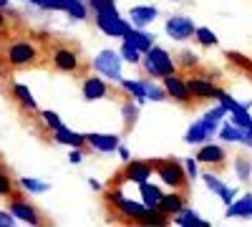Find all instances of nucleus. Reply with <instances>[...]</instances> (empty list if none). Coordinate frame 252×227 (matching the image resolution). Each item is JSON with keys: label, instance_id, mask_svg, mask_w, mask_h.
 <instances>
[{"label": "nucleus", "instance_id": "obj_44", "mask_svg": "<svg viewBox=\"0 0 252 227\" xmlns=\"http://www.w3.org/2000/svg\"><path fill=\"white\" fill-rule=\"evenodd\" d=\"M15 225V215L10 210H0V227H13Z\"/></svg>", "mask_w": 252, "mask_h": 227}, {"label": "nucleus", "instance_id": "obj_5", "mask_svg": "<svg viewBox=\"0 0 252 227\" xmlns=\"http://www.w3.org/2000/svg\"><path fill=\"white\" fill-rule=\"evenodd\" d=\"M94 23H96V28L103 35H109V38H124L126 33H129V28H131V23H129V20H124L116 8L94 13Z\"/></svg>", "mask_w": 252, "mask_h": 227}, {"label": "nucleus", "instance_id": "obj_41", "mask_svg": "<svg viewBox=\"0 0 252 227\" xmlns=\"http://www.w3.org/2000/svg\"><path fill=\"white\" fill-rule=\"evenodd\" d=\"M179 58H182L179 64H182L184 68H197V66H199V56H197V53H189V51H184Z\"/></svg>", "mask_w": 252, "mask_h": 227}, {"label": "nucleus", "instance_id": "obj_48", "mask_svg": "<svg viewBox=\"0 0 252 227\" xmlns=\"http://www.w3.org/2000/svg\"><path fill=\"white\" fill-rule=\"evenodd\" d=\"M89 184H91L94 190H101V184H98V179H89Z\"/></svg>", "mask_w": 252, "mask_h": 227}, {"label": "nucleus", "instance_id": "obj_42", "mask_svg": "<svg viewBox=\"0 0 252 227\" xmlns=\"http://www.w3.org/2000/svg\"><path fill=\"white\" fill-rule=\"evenodd\" d=\"M197 157L194 159H184V172H187V177H189V182H194L197 177H199V169H197Z\"/></svg>", "mask_w": 252, "mask_h": 227}, {"label": "nucleus", "instance_id": "obj_23", "mask_svg": "<svg viewBox=\"0 0 252 227\" xmlns=\"http://www.w3.org/2000/svg\"><path fill=\"white\" fill-rule=\"evenodd\" d=\"M10 91H13V101L23 109V111H38V104H35V96L31 94V89L28 86H23V84H13L10 86Z\"/></svg>", "mask_w": 252, "mask_h": 227}, {"label": "nucleus", "instance_id": "obj_30", "mask_svg": "<svg viewBox=\"0 0 252 227\" xmlns=\"http://www.w3.org/2000/svg\"><path fill=\"white\" fill-rule=\"evenodd\" d=\"M20 182V187H23L28 195H46L51 190V184L48 182H40V179H31V177H23V179H18Z\"/></svg>", "mask_w": 252, "mask_h": 227}, {"label": "nucleus", "instance_id": "obj_36", "mask_svg": "<svg viewBox=\"0 0 252 227\" xmlns=\"http://www.w3.org/2000/svg\"><path fill=\"white\" fill-rule=\"evenodd\" d=\"M229 121H232L235 127H240V129H250V124H252L250 109H247V106H242V109L232 111V114H229Z\"/></svg>", "mask_w": 252, "mask_h": 227}, {"label": "nucleus", "instance_id": "obj_1", "mask_svg": "<svg viewBox=\"0 0 252 227\" xmlns=\"http://www.w3.org/2000/svg\"><path fill=\"white\" fill-rule=\"evenodd\" d=\"M40 61V51L33 40L28 38H15L5 46V64L10 68H26V66H35Z\"/></svg>", "mask_w": 252, "mask_h": 227}, {"label": "nucleus", "instance_id": "obj_29", "mask_svg": "<svg viewBox=\"0 0 252 227\" xmlns=\"http://www.w3.org/2000/svg\"><path fill=\"white\" fill-rule=\"evenodd\" d=\"M194 40L199 46H204V48H215V46H220V38H217V33L212 31V28H197L194 31Z\"/></svg>", "mask_w": 252, "mask_h": 227}, {"label": "nucleus", "instance_id": "obj_9", "mask_svg": "<svg viewBox=\"0 0 252 227\" xmlns=\"http://www.w3.org/2000/svg\"><path fill=\"white\" fill-rule=\"evenodd\" d=\"M164 31H166V35H169L172 40H177V43H187L189 38H194L197 26H194V20L187 18V15H172L164 23Z\"/></svg>", "mask_w": 252, "mask_h": 227}, {"label": "nucleus", "instance_id": "obj_16", "mask_svg": "<svg viewBox=\"0 0 252 227\" xmlns=\"http://www.w3.org/2000/svg\"><path fill=\"white\" fill-rule=\"evenodd\" d=\"M220 139L222 141H227V144H235V141H240L242 147H247V149H252V134H250V129H240V127H235L232 121H224L222 127H220Z\"/></svg>", "mask_w": 252, "mask_h": 227}, {"label": "nucleus", "instance_id": "obj_11", "mask_svg": "<svg viewBox=\"0 0 252 227\" xmlns=\"http://www.w3.org/2000/svg\"><path fill=\"white\" fill-rule=\"evenodd\" d=\"M187 86H189L192 98H197V101H209V98L217 101V96L222 91L209 76H187Z\"/></svg>", "mask_w": 252, "mask_h": 227}, {"label": "nucleus", "instance_id": "obj_47", "mask_svg": "<svg viewBox=\"0 0 252 227\" xmlns=\"http://www.w3.org/2000/svg\"><path fill=\"white\" fill-rule=\"evenodd\" d=\"M26 3H31V5H38V8L48 10V0H26Z\"/></svg>", "mask_w": 252, "mask_h": 227}, {"label": "nucleus", "instance_id": "obj_12", "mask_svg": "<svg viewBox=\"0 0 252 227\" xmlns=\"http://www.w3.org/2000/svg\"><path fill=\"white\" fill-rule=\"evenodd\" d=\"M8 210H10V212L15 215V220H20V222H28V225H43V215H40L26 197H20V195H15V192L10 195Z\"/></svg>", "mask_w": 252, "mask_h": 227}, {"label": "nucleus", "instance_id": "obj_18", "mask_svg": "<svg viewBox=\"0 0 252 227\" xmlns=\"http://www.w3.org/2000/svg\"><path fill=\"white\" fill-rule=\"evenodd\" d=\"M202 179H204V184H207V190H209V192H215V195H220L224 204H229V202H235V199H237V190H229L227 184L215 174V169H212V172H204Z\"/></svg>", "mask_w": 252, "mask_h": 227}, {"label": "nucleus", "instance_id": "obj_31", "mask_svg": "<svg viewBox=\"0 0 252 227\" xmlns=\"http://www.w3.org/2000/svg\"><path fill=\"white\" fill-rule=\"evenodd\" d=\"M217 104L227 111V114H232V111H237V109H242V106H247V109H252V101H245V104H237V101L229 96L227 91H220V96H217Z\"/></svg>", "mask_w": 252, "mask_h": 227}, {"label": "nucleus", "instance_id": "obj_27", "mask_svg": "<svg viewBox=\"0 0 252 227\" xmlns=\"http://www.w3.org/2000/svg\"><path fill=\"white\" fill-rule=\"evenodd\" d=\"M119 84H121V89L126 91V94H129L134 101H136V104H144V101H149V98H146V91H144V81L141 78H119Z\"/></svg>", "mask_w": 252, "mask_h": 227}, {"label": "nucleus", "instance_id": "obj_26", "mask_svg": "<svg viewBox=\"0 0 252 227\" xmlns=\"http://www.w3.org/2000/svg\"><path fill=\"white\" fill-rule=\"evenodd\" d=\"M174 225H179V227H209L207 220H202L194 210H189V207H182L174 215Z\"/></svg>", "mask_w": 252, "mask_h": 227}, {"label": "nucleus", "instance_id": "obj_14", "mask_svg": "<svg viewBox=\"0 0 252 227\" xmlns=\"http://www.w3.org/2000/svg\"><path fill=\"white\" fill-rule=\"evenodd\" d=\"M217 131H220V124L207 121V119H199V121H192V127L187 129L184 141H187V144H204V141L212 139Z\"/></svg>", "mask_w": 252, "mask_h": 227}, {"label": "nucleus", "instance_id": "obj_34", "mask_svg": "<svg viewBox=\"0 0 252 227\" xmlns=\"http://www.w3.org/2000/svg\"><path fill=\"white\" fill-rule=\"evenodd\" d=\"M63 13H68L73 20H86V18H89V8L83 5V0H68L66 10H63Z\"/></svg>", "mask_w": 252, "mask_h": 227}, {"label": "nucleus", "instance_id": "obj_40", "mask_svg": "<svg viewBox=\"0 0 252 227\" xmlns=\"http://www.w3.org/2000/svg\"><path fill=\"white\" fill-rule=\"evenodd\" d=\"M224 116H229V114H227V111H224V109L217 104L215 109H209L202 119H207V121H215V124H222V119H224Z\"/></svg>", "mask_w": 252, "mask_h": 227}, {"label": "nucleus", "instance_id": "obj_43", "mask_svg": "<svg viewBox=\"0 0 252 227\" xmlns=\"http://www.w3.org/2000/svg\"><path fill=\"white\" fill-rule=\"evenodd\" d=\"M89 5H91V10H94V13H98V10H111V8H116V3H114V0H89Z\"/></svg>", "mask_w": 252, "mask_h": 227}, {"label": "nucleus", "instance_id": "obj_22", "mask_svg": "<svg viewBox=\"0 0 252 227\" xmlns=\"http://www.w3.org/2000/svg\"><path fill=\"white\" fill-rule=\"evenodd\" d=\"M224 215L227 217H240V220H252V192H245L235 202H229Z\"/></svg>", "mask_w": 252, "mask_h": 227}, {"label": "nucleus", "instance_id": "obj_37", "mask_svg": "<svg viewBox=\"0 0 252 227\" xmlns=\"http://www.w3.org/2000/svg\"><path fill=\"white\" fill-rule=\"evenodd\" d=\"M227 61H229L232 66H237V68L252 73V61H250L247 56H242V53H237V51H227Z\"/></svg>", "mask_w": 252, "mask_h": 227}, {"label": "nucleus", "instance_id": "obj_15", "mask_svg": "<svg viewBox=\"0 0 252 227\" xmlns=\"http://www.w3.org/2000/svg\"><path fill=\"white\" fill-rule=\"evenodd\" d=\"M81 94H83V98H86V101H101V98H106L111 94V89L106 84V78L98 73V76H86V78H83Z\"/></svg>", "mask_w": 252, "mask_h": 227}, {"label": "nucleus", "instance_id": "obj_33", "mask_svg": "<svg viewBox=\"0 0 252 227\" xmlns=\"http://www.w3.org/2000/svg\"><path fill=\"white\" fill-rule=\"evenodd\" d=\"M121 114H124V124H126V129H131L134 124H136V116H139L136 101H134V98H126V101H124V106H121Z\"/></svg>", "mask_w": 252, "mask_h": 227}, {"label": "nucleus", "instance_id": "obj_32", "mask_svg": "<svg viewBox=\"0 0 252 227\" xmlns=\"http://www.w3.org/2000/svg\"><path fill=\"white\" fill-rule=\"evenodd\" d=\"M235 174H237V179L245 182V184L252 179V162H250L247 157H237V159H235Z\"/></svg>", "mask_w": 252, "mask_h": 227}, {"label": "nucleus", "instance_id": "obj_46", "mask_svg": "<svg viewBox=\"0 0 252 227\" xmlns=\"http://www.w3.org/2000/svg\"><path fill=\"white\" fill-rule=\"evenodd\" d=\"M116 152H119L121 162H129V159H131V157H129V149H126V147H121V144H119V149H116Z\"/></svg>", "mask_w": 252, "mask_h": 227}, {"label": "nucleus", "instance_id": "obj_49", "mask_svg": "<svg viewBox=\"0 0 252 227\" xmlns=\"http://www.w3.org/2000/svg\"><path fill=\"white\" fill-rule=\"evenodd\" d=\"M3 28H5V15L0 13V31H3Z\"/></svg>", "mask_w": 252, "mask_h": 227}, {"label": "nucleus", "instance_id": "obj_39", "mask_svg": "<svg viewBox=\"0 0 252 227\" xmlns=\"http://www.w3.org/2000/svg\"><path fill=\"white\" fill-rule=\"evenodd\" d=\"M13 192H15V182L0 169V197H10Z\"/></svg>", "mask_w": 252, "mask_h": 227}, {"label": "nucleus", "instance_id": "obj_7", "mask_svg": "<svg viewBox=\"0 0 252 227\" xmlns=\"http://www.w3.org/2000/svg\"><path fill=\"white\" fill-rule=\"evenodd\" d=\"M121 66H124V58L121 53L106 48V51H101L96 58H94V68L103 76V78H109V81H119L121 78Z\"/></svg>", "mask_w": 252, "mask_h": 227}, {"label": "nucleus", "instance_id": "obj_25", "mask_svg": "<svg viewBox=\"0 0 252 227\" xmlns=\"http://www.w3.org/2000/svg\"><path fill=\"white\" fill-rule=\"evenodd\" d=\"M139 195H141L144 207L154 210V207H159V202H161V195H164V192L157 187V184H152V182H144V184H139Z\"/></svg>", "mask_w": 252, "mask_h": 227}, {"label": "nucleus", "instance_id": "obj_2", "mask_svg": "<svg viewBox=\"0 0 252 227\" xmlns=\"http://www.w3.org/2000/svg\"><path fill=\"white\" fill-rule=\"evenodd\" d=\"M141 68L152 78H164L169 73H177V61L169 56V51H164L159 46H152L141 56Z\"/></svg>", "mask_w": 252, "mask_h": 227}, {"label": "nucleus", "instance_id": "obj_10", "mask_svg": "<svg viewBox=\"0 0 252 227\" xmlns=\"http://www.w3.org/2000/svg\"><path fill=\"white\" fill-rule=\"evenodd\" d=\"M161 86L166 91V96H169L172 101H177V104L182 106H189L192 104V94H189V86H187V78H182L179 73H169L161 78Z\"/></svg>", "mask_w": 252, "mask_h": 227}, {"label": "nucleus", "instance_id": "obj_4", "mask_svg": "<svg viewBox=\"0 0 252 227\" xmlns=\"http://www.w3.org/2000/svg\"><path fill=\"white\" fill-rule=\"evenodd\" d=\"M106 202H109V207L116 212V217H121V220H126V222H136V225H139L141 215L149 210V207H144L141 199L136 202V199H131V197L121 195L119 190L106 192Z\"/></svg>", "mask_w": 252, "mask_h": 227}, {"label": "nucleus", "instance_id": "obj_35", "mask_svg": "<svg viewBox=\"0 0 252 227\" xmlns=\"http://www.w3.org/2000/svg\"><path fill=\"white\" fill-rule=\"evenodd\" d=\"M144 81V91H146V98H152V101H166L169 96H166V91H164V86H157L154 81H146V78H141Z\"/></svg>", "mask_w": 252, "mask_h": 227}, {"label": "nucleus", "instance_id": "obj_17", "mask_svg": "<svg viewBox=\"0 0 252 227\" xmlns=\"http://www.w3.org/2000/svg\"><path fill=\"white\" fill-rule=\"evenodd\" d=\"M86 144L91 149L101 152V154H114L119 149L121 139L116 134H96V131H91V134H86Z\"/></svg>", "mask_w": 252, "mask_h": 227}, {"label": "nucleus", "instance_id": "obj_51", "mask_svg": "<svg viewBox=\"0 0 252 227\" xmlns=\"http://www.w3.org/2000/svg\"><path fill=\"white\" fill-rule=\"evenodd\" d=\"M172 3H182V0H172Z\"/></svg>", "mask_w": 252, "mask_h": 227}, {"label": "nucleus", "instance_id": "obj_52", "mask_svg": "<svg viewBox=\"0 0 252 227\" xmlns=\"http://www.w3.org/2000/svg\"><path fill=\"white\" fill-rule=\"evenodd\" d=\"M250 134H252V124H250Z\"/></svg>", "mask_w": 252, "mask_h": 227}, {"label": "nucleus", "instance_id": "obj_53", "mask_svg": "<svg viewBox=\"0 0 252 227\" xmlns=\"http://www.w3.org/2000/svg\"><path fill=\"white\" fill-rule=\"evenodd\" d=\"M0 76H3V68H0Z\"/></svg>", "mask_w": 252, "mask_h": 227}, {"label": "nucleus", "instance_id": "obj_21", "mask_svg": "<svg viewBox=\"0 0 252 227\" xmlns=\"http://www.w3.org/2000/svg\"><path fill=\"white\" fill-rule=\"evenodd\" d=\"M53 141L63 144V147H71V149H86V134H78V131H71L68 127H61L53 131Z\"/></svg>", "mask_w": 252, "mask_h": 227}, {"label": "nucleus", "instance_id": "obj_38", "mask_svg": "<svg viewBox=\"0 0 252 227\" xmlns=\"http://www.w3.org/2000/svg\"><path fill=\"white\" fill-rule=\"evenodd\" d=\"M40 119H43V124H46L51 131H56V129L63 127V121H61V116L56 111H40Z\"/></svg>", "mask_w": 252, "mask_h": 227}, {"label": "nucleus", "instance_id": "obj_24", "mask_svg": "<svg viewBox=\"0 0 252 227\" xmlns=\"http://www.w3.org/2000/svg\"><path fill=\"white\" fill-rule=\"evenodd\" d=\"M124 40H129V43H134L141 53H146V51H149V48L154 46V35H149L144 28H134V26L129 28V33L124 35Z\"/></svg>", "mask_w": 252, "mask_h": 227}, {"label": "nucleus", "instance_id": "obj_3", "mask_svg": "<svg viewBox=\"0 0 252 227\" xmlns=\"http://www.w3.org/2000/svg\"><path fill=\"white\" fill-rule=\"evenodd\" d=\"M152 167H154V172L161 179L164 187H169V190H189V177L184 172L182 162H177V159H154Z\"/></svg>", "mask_w": 252, "mask_h": 227}, {"label": "nucleus", "instance_id": "obj_19", "mask_svg": "<svg viewBox=\"0 0 252 227\" xmlns=\"http://www.w3.org/2000/svg\"><path fill=\"white\" fill-rule=\"evenodd\" d=\"M157 15H159V10L154 5H134L129 10V20L134 28H149L157 20Z\"/></svg>", "mask_w": 252, "mask_h": 227}, {"label": "nucleus", "instance_id": "obj_50", "mask_svg": "<svg viewBox=\"0 0 252 227\" xmlns=\"http://www.w3.org/2000/svg\"><path fill=\"white\" fill-rule=\"evenodd\" d=\"M8 5V0H0V8H5Z\"/></svg>", "mask_w": 252, "mask_h": 227}, {"label": "nucleus", "instance_id": "obj_6", "mask_svg": "<svg viewBox=\"0 0 252 227\" xmlns=\"http://www.w3.org/2000/svg\"><path fill=\"white\" fill-rule=\"evenodd\" d=\"M51 64H53V68L58 73H71V76L81 73V68H83L81 56L73 48H68V46H58L53 51V56H51Z\"/></svg>", "mask_w": 252, "mask_h": 227}, {"label": "nucleus", "instance_id": "obj_45", "mask_svg": "<svg viewBox=\"0 0 252 227\" xmlns=\"http://www.w3.org/2000/svg\"><path fill=\"white\" fill-rule=\"evenodd\" d=\"M81 159H83V149H73V152L68 154V162H71V164H81Z\"/></svg>", "mask_w": 252, "mask_h": 227}, {"label": "nucleus", "instance_id": "obj_20", "mask_svg": "<svg viewBox=\"0 0 252 227\" xmlns=\"http://www.w3.org/2000/svg\"><path fill=\"white\" fill-rule=\"evenodd\" d=\"M182 207H187V195H184V190H172V192L161 195V202H159V210H161V212H166L169 217H174Z\"/></svg>", "mask_w": 252, "mask_h": 227}, {"label": "nucleus", "instance_id": "obj_13", "mask_svg": "<svg viewBox=\"0 0 252 227\" xmlns=\"http://www.w3.org/2000/svg\"><path fill=\"white\" fill-rule=\"evenodd\" d=\"M197 162L199 164H207L209 169H224V164H227V149L220 147V144H212V141H204L199 144V152H197Z\"/></svg>", "mask_w": 252, "mask_h": 227}, {"label": "nucleus", "instance_id": "obj_28", "mask_svg": "<svg viewBox=\"0 0 252 227\" xmlns=\"http://www.w3.org/2000/svg\"><path fill=\"white\" fill-rule=\"evenodd\" d=\"M121 58H124V64H131V66H136V64H141V51L134 46V43H129V40H124L121 38Z\"/></svg>", "mask_w": 252, "mask_h": 227}, {"label": "nucleus", "instance_id": "obj_8", "mask_svg": "<svg viewBox=\"0 0 252 227\" xmlns=\"http://www.w3.org/2000/svg\"><path fill=\"white\" fill-rule=\"evenodd\" d=\"M154 174V167H152V162H126L124 164V169L114 177L116 182L114 184H124V182H134V184H144V182H149Z\"/></svg>", "mask_w": 252, "mask_h": 227}]
</instances>
